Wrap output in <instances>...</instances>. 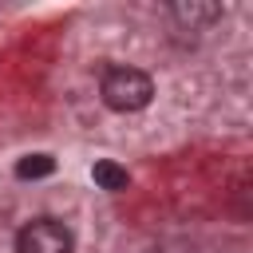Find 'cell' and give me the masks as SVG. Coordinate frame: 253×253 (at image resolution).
Instances as JSON below:
<instances>
[{
  "label": "cell",
  "mask_w": 253,
  "mask_h": 253,
  "mask_svg": "<svg viewBox=\"0 0 253 253\" xmlns=\"http://www.w3.org/2000/svg\"><path fill=\"white\" fill-rule=\"evenodd\" d=\"M99 95H103V103L111 111L134 115L154 99V79L146 71H138V67H107L103 83H99Z\"/></svg>",
  "instance_id": "1"
},
{
  "label": "cell",
  "mask_w": 253,
  "mask_h": 253,
  "mask_svg": "<svg viewBox=\"0 0 253 253\" xmlns=\"http://www.w3.org/2000/svg\"><path fill=\"white\" fill-rule=\"evenodd\" d=\"M75 237L55 217H36L16 233V253H71Z\"/></svg>",
  "instance_id": "2"
},
{
  "label": "cell",
  "mask_w": 253,
  "mask_h": 253,
  "mask_svg": "<svg viewBox=\"0 0 253 253\" xmlns=\"http://www.w3.org/2000/svg\"><path fill=\"white\" fill-rule=\"evenodd\" d=\"M170 16L178 24H190V28H206L213 20H221V4H210V0H178L170 8Z\"/></svg>",
  "instance_id": "3"
},
{
  "label": "cell",
  "mask_w": 253,
  "mask_h": 253,
  "mask_svg": "<svg viewBox=\"0 0 253 253\" xmlns=\"http://www.w3.org/2000/svg\"><path fill=\"white\" fill-rule=\"evenodd\" d=\"M91 178H95L99 190H111V194L126 190V182H130V174H126L119 162H111V158H99V162L91 166Z\"/></svg>",
  "instance_id": "4"
},
{
  "label": "cell",
  "mask_w": 253,
  "mask_h": 253,
  "mask_svg": "<svg viewBox=\"0 0 253 253\" xmlns=\"http://www.w3.org/2000/svg\"><path fill=\"white\" fill-rule=\"evenodd\" d=\"M51 170H55V158H51V154H24V158L16 162V178H24V182L47 178Z\"/></svg>",
  "instance_id": "5"
}]
</instances>
